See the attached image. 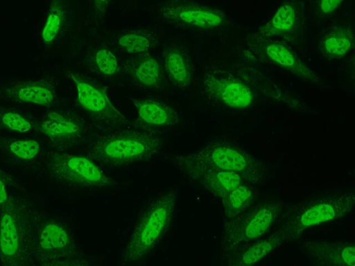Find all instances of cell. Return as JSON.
<instances>
[{"label":"cell","mask_w":355,"mask_h":266,"mask_svg":"<svg viewBox=\"0 0 355 266\" xmlns=\"http://www.w3.org/2000/svg\"><path fill=\"white\" fill-rule=\"evenodd\" d=\"M163 147L164 138L159 131L121 129L95 136L89 141L85 152L96 163L119 169L149 161Z\"/></svg>","instance_id":"6da1fadb"},{"label":"cell","mask_w":355,"mask_h":266,"mask_svg":"<svg viewBox=\"0 0 355 266\" xmlns=\"http://www.w3.org/2000/svg\"><path fill=\"white\" fill-rule=\"evenodd\" d=\"M41 216L35 206L10 194L0 210L1 266H31L37 226Z\"/></svg>","instance_id":"7a4b0ae2"},{"label":"cell","mask_w":355,"mask_h":266,"mask_svg":"<svg viewBox=\"0 0 355 266\" xmlns=\"http://www.w3.org/2000/svg\"><path fill=\"white\" fill-rule=\"evenodd\" d=\"M177 168L186 175L205 170L238 173L253 184L263 181L266 166L263 161L231 141H214L193 152L178 155Z\"/></svg>","instance_id":"3957f363"},{"label":"cell","mask_w":355,"mask_h":266,"mask_svg":"<svg viewBox=\"0 0 355 266\" xmlns=\"http://www.w3.org/2000/svg\"><path fill=\"white\" fill-rule=\"evenodd\" d=\"M175 190L155 196L144 208L121 254V265L144 260L157 246L168 229L177 210Z\"/></svg>","instance_id":"277c9868"},{"label":"cell","mask_w":355,"mask_h":266,"mask_svg":"<svg viewBox=\"0 0 355 266\" xmlns=\"http://www.w3.org/2000/svg\"><path fill=\"white\" fill-rule=\"evenodd\" d=\"M355 202L354 193L334 191L291 204L282 215L277 231L286 241H294L308 229L342 218Z\"/></svg>","instance_id":"5b68a950"},{"label":"cell","mask_w":355,"mask_h":266,"mask_svg":"<svg viewBox=\"0 0 355 266\" xmlns=\"http://www.w3.org/2000/svg\"><path fill=\"white\" fill-rule=\"evenodd\" d=\"M44 165L49 177L64 186L94 188L119 185L86 155L53 151L46 154Z\"/></svg>","instance_id":"8992f818"},{"label":"cell","mask_w":355,"mask_h":266,"mask_svg":"<svg viewBox=\"0 0 355 266\" xmlns=\"http://www.w3.org/2000/svg\"><path fill=\"white\" fill-rule=\"evenodd\" d=\"M283 203L265 200L250 206L224 225L223 249L230 251L243 243L255 241L264 235L281 216Z\"/></svg>","instance_id":"52a82bcc"},{"label":"cell","mask_w":355,"mask_h":266,"mask_svg":"<svg viewBox=\"0 0 355 266\" xmlns=\"http://www.w3.org/2000/svg\"><path fill=\"white\" fill-rule=\"evenodd\" d=\"M159 12L167 23L193 30H214L228 21V17L220 9L191 1H162Z\"/></svg>","instance_id":"ba28073f"},{"label":"cell","mask_w":355,"mask_h":266,"mask_svg":"<svg viewBox=\"0 0 355 266\" xmlns=\"http://www.w3.org/2000/svg\"><path fill=\"white\" fill-rule=\"evenodd\" d=\"M202 89L208 100L222 107L245 109L252 107L256 98L249 83L232 73L211 69L205 72Z\"/></svg>","instance_id":"9c48e42d"},{"label":"cell","mask_w":355,"mask_h":266,"mask_svg":"<svg viewBox=\"0 0 355 266\" xmlns=\"http://www.w3.org/2000/svg\"><path fill=\"white\" fill-rule=\"evenodd\" d=\"M80 107L104 131L121 130L128 123L126 117L112 103L105 90L76 73H71Z\"/></svg>","instance_id":"30bf717a"},{"label":"cell","mask_w":355,"mask_h":266,"mask_svg":"<svg viewBox=\"0 0 355 266\" xmlns=\"http://www.w3.org/2000/svg\"><path fill=\"white\" fill-rule=\"evenodd\" d=\"M77 252L71 231L64 224L55 219L41 217L33 248L34 263L40 265L71 257Z\"/></svg>","instance_id":"8fae6325"},{"label":"cell","mask_w":355,"mask_h":266,"mask_svg":"<svg viewBox=\"0 0 355 266\" xmlns=\"http://www.w3.org/2000/svg\"><path fill=\"white\" fill-rule=\"evenodd\" d=\"M250 44L254 56L262 62L286 69L307 82L318 81L314 71L284 42L270 39Z\"/></svg>","instance_id":"7c38bea8"},{"label":"cell","mask_w":355,"mask_h":266,"mask_svg":"<svg viewBox=\"0 0 355 266\" xmlns=\"http://www.w3.org/2000/svg\"><path fill=\"white\" fill-rule=\"evenodd\" d=\"M38 129L60 148L75 145L85 137V122L80 117L63 112H51L38 123Z\"/></svg>","instance_id":"4fadbf2b"},{"label":"cell","mask_w":355,"mask_h":266,"mask_svg":"<svg viewBox=\"0 0 355 266\" xmlns=\"http://www.w3.org/2000/svg\"><path fill=\"white\" fill-rule=\"evenodd\" d=\"M300 251L311 266H355L354 242L304 241Z\"/></svg>","instance_id":"5bb4252c"},{"label":"cell","mask_w":355,"mask_h":266,"mask_svg":"<svg viewBox=\"0 0 355 266\" xmlns=\"http://www.w3.org/2000/svg\"><path fill=\"white\" fill-rule=\"evenodd\" d=\"M55 89L54 77L36 81L15 82L0 89V99L49 107L55 100Z\"/></svg>","instance_id":"9a60e30c"},{"label":"cell","mask_w":355,"mask_h":266,"mask_svg":"<svg viewBox=\"0 0 355 266\" xmlns=\"http://www.w3.org/2000/svg\"><path fill=\"white\" fill-rule=\"evenodd\" d=\"M138 122L143 129L157 130L171 127L180 121L178 113L169 105L162 102L150 99H135Z\"/></svg>","instance_id":"2e32d148"},{"label":"cell","mask_w":355,"mask_h":266,"mask_svg":"<svg viewBox=\"0 0 355 266\" xmlns=\"http://www.w3.org/2000/svg\"><path fill=\"white\" fill-rule=\"evenodd\" d=\"M299 21V10L294 2L283 3L270 19L257 28L250 42H257L291 33Z\"/></svg>","instance_id":"e0dca14e"},{"label":"cell","mask_w":355,"mask_h":266,"mask_svg":"<svg viewBox=\"0 0 355 266\" xmlns=\"http://www.w3.org/2000/svg\"><path fill=\"white\" fill-rule=\"evenodd\" d=\"M187 177L207 190L218 200L243 184H253L238 173L219 170H201L189 174Z\"/></svg>","instance_id":"ac0fdd59"},{"label":"cell","mask_w":355,"mask_h":266,"mask_svg":"<svg viewBox=\"0 0 355 266\" xmlns=\"http://www.w3.org/2000/svg\"><path fill=\"white\" fill-rule=\"evenodd\" d=\"M162 61L166 73L178 88L189 87L193 79V68L189 54L179 45H170L163 52Z\"/></svg>","instance_id":"d6986e66"},{"label":"cell","mask_w":355,"mask_h":266,"mask_svg":"<svg viewBox=\"0 0 355 266\" xmlns=\"http://www.w3.org/2000/svg\"><path fill=\"white\" fill-rule=\"evenodd\" d=\"M284 242V237L277 230L266 238L235 249L227 266H253Z\"/></svg>","instance_id":"ffe728a7"},{"label":"cell","mask_w":355,"mask_h":266,"mask_svg":"<svg viewBox=\"0 0 355 266\" xmlns=\"http://www.w3.org/2000/svg\"><path fill=\"white\" fill-rule=\"evenodd\" d=\"M354 44V31L347 26L336 25L331 28L319 40L318 51L327 60L345 56Z\"/></svg>","instance_id":"44dd1931"},{"label":"cell","mask_w":355,"mask_h":266,"mask_svg":"<svg viewBox=\"0 0 355 266\" xmlns=\"http://www.w3.org/2000/svg\"><path fill=\"white\" fill-rule=\"evenodd\" d=\"M133 80L141 87L153 89L162 83L163 73L156 57L148 53L141 54L129 66Z\"/></svg>","instance_id":"7402d4cb"},{"label":"cell","mask_w":355,"mask_h":266,"mask_svg":"<svg viewBox=\"0 0 355 266\" xmlns=\"http://www.w3.org/2000/svg\"><path fill=\"white\" fill-rule=\"evenodd\" d=\"M255 197V185L245 184L219 199L227 219L236 217L247 209Z\"/></svg>","instance_id":"603a6c76"},{"label":"cell","mask_w":355,"mask_h":266,"mask_svg":"<svg viewBox=\"0 0 355 266\" xmlns=\"http://www.w3.org/2000/svg\"><path fill=\"white\" fill-rule=\"evenodd\" d=\"M154 33L146 29H136L121 34L116 39L117 46L129 54H144L155 44Z\"/></svg>","instance_id":"cb8c5ba5"},{"label":"cell","mask_w":355,"mask_h":266,"mask_svg":"<svg viewBox=\"0 0 355 266\" xmlns=\"http://www.w3.org/2000/svg\"><path fill=\"white\" fill-rule=\"evenodd\" d=\"M66 8L62 1H54L46 15L42 30V39L47 45L51 44L58 37L65 21Z\"/></svg>","instance_id":"d4e9b609"},{"label":"cell","mask_w":355,"mask_h":266,"mask_svg":"<svg viewBox=\"0 0 355 266\" xmlns=\"http://www.w3.org/2000/svg\"><path fill=\"white\" fill-rule=\"evenodd\" d=\"M0 149L12 158L19 160H31L40 150V145L34 139L18 140L0 139Z\"/></svg>","instance_id":"484cf974"},{"label":"cell","mask_w":355,"mask_h":266,"mask_svg":"<svg viewBox=\"0 0 355 266\" xmlns=\"http://www.w3.org/2000/svg\"><path fill=\"white\" fill-rule=\"evenodd\" d=\"M0 129L17 134L25 133L32 129V124L17 111L0 105Z\"/></svg>","instance_id":"4316f807"},{"label":"cell","mask_w":355,"mask_h":266,"mask_svg":"<svg viewBox=\"0 0 355 266\" xmlns=\"http://www.w3.org/2000/svg\"><path fill=\"white\" fill-rule=\"evenodd\" d=\"M95 66L100 73L105 76H114L119 70V62L116 55L109 49L102 48L94 55Z\"/></svg>","instance_id":"83f0119b"},{"label":"cell","mask_w":355,"mask_h":266,"mask_svg":"<svg viewBox=\"0 0 355 266\" xmlns=\"http://www.w3.org/2000/svg\"><path fill=\"white\" fill-rule=\"evenodd\" d=\"M40 266H93V261L77 252L71 257L42 263Z\"/></svg>","instance_id":"f1b7e54d"},{"label":"cell","mask_w":355,"mask_h":266,"mask_svg":"<svg viewBox=\"0 0 355 266\" xmlns=\"http://www.w3.org/2000/svg\"><path fill=\"white\" fill-rule=\"evenodd\" d=\"M315 3V7L318 13L320 15H328L331 14L333 12L336 10L342 3L343 1H318L314 2Z\"/></svg>","instance_id":"f546056e"},{"label":"cell","mask_w":355,"mask_h":266,"mask_svg":"<svg viewBox=\"0 0 355 266\" xmlns=\"http://www.w3.org/2000/svg\"><path fill=\"white\" fill-rule=\"evenodd\" d=\"M9 195L8 179L3 171L0 170V210L7 200Z\"/></svg>","instance_id":"4dcf8cb0"},{"label":"cell","mask_w":355,"mask_h":266,"mask_svg":"<svg viewBox=\"0 0 355 266\" xmlns=\"http://www.w3.org/2000/svg\"><path fill=\"white\" fill-rule=\"evenodd\" d=\"M92 3L94 6V10L96 12L98 15L103 14V12L106 10L107 4H109V1H92Z\"/></svg>","instance_id":"1f68e13d"}]
</instances>
